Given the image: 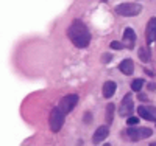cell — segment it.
Returning <instances> with one entry per match:
<instances>
[{
    "label": "cell",
    "mask_w": 156,
    "mask_h": 146,
    "mask_svg": "<svg viewBox=\"0 0 156 146\" xmlns=\"http://www.w3.org/2000/svg\"><path fill=\"white\" fill-rule=\"evenodd\" d=\"M67 36L76 48H86L90 44V31L81 20H73L67 28Z\"/></svg>",
    "instance_id": "obj_1"
},
{
    "label": "cell",
    "mask_w": 156,
    "mask_h": 146,
    "mask_svg": "<svg viewBox=\"0 0 156 146\" xmlns=\"http://www.w3.org/2000/svg\"><path fill=\"white\" fill-rule=\"evenodd\" d=\"M126 135L131 141H139V140H145L153 135V129L144 127V126H128L126 129Z\"/></svg>",
    "instance_id": "obj_2"
},
{
    "label": "cell",
    "mask_w": 156,
    "mask_h": 146,
    "mask_svg": "<svg viewBox=\"0 0 156 146\" xmlns=\"http://www.w3.org/2000/svg\"><path fill=\"white\" fill-rule=\"evenodd\" d=\"M115 14L117 16H122V17H134L137 16L139 12L142 11V6L139 3H128V2H123V3H119L115 8Z\"/></svg>",
    "instance_id": "obj_3"
},
{
    "label": "cell",
    "mask_w": 156,
    "mask_h": 146,
    "mask_svg": "<svg viewBox=\"0 0 156 146\" xmlns=\"http://www.w3.org/2000/svg\"><path fill=\"white\" fill-rule=\"evenodd\" d=\"M66 112H64L59 106L58 107H53V110L50 112V118H48V124H50V129L53 132H59L62 124H64V120H66Z\"/></svg>",
    "instance_id": "obj_4"
},
{
    "label": "cell",
    "mask_w": 156,
    "mask_h": 146,
    "mask_svg": "<svg viewBox=\"0 0 156 146\" xmlns=\"http://www.w3.org/2000/svg\"><path fill=\"white\" fill-rule=\"evenodd\" d=\"M133 109H134V104H133V100H131V93H126L120 103V107H119V115L123 117V118H128L129 115L133 114Z\"/></svg>",
    "instance_id": "obj_5"
},
{
    "label": "cell",
    "mask_w": 156,
    "mask_h": 146,
    "mask_svg": "<svg viewBox=\"0 0 156 146\" xmlns=\"http://www.w3.org/2000/svg\"><path fill=\"white\" fill-rule=\"evenodd\" d=\"M78 104V95H75V93H70V95H66V97H62L61 98V101H59V107L66 112V114H69V112H72L73 110V107Z\"/></svg>",
    "instance_id": "obj_6"
},
{
    "label": "cell",
    "mask_w": 156,
    "mask_h": 146,
    "mask_svg": "<svg viewBox=\"0 0 156 146\" xmlns=\"http://www.w3.org/2000/svg\"><path fill=\"white\" fill-rule=\"evenodd\" d=\"M137 114L140 115V118H144L147 121H156V107H151V106H139Z\"/></svg>",
    "instance_id": "obj_7"
},
{
    "label": "cell",
    "mask_w": 156,
    "mask_h": 146,
    "mask_svg": "<svg viewBox=\"0 0 156 146\" xmlns=\"http://www.w3.org/2000/svg\"><path fill=\"white\" fill-rule=\"evenodd\" d=\"M109 135V127L108 126H98L92 135V143L94 144H100L103 140H106Z\"/></svg>",
    "instance_id": "obj_8"
},
{
    "label": "cell",
    "mask_w": 156,
    "mask_h": 146,
    "mask_svg": "<svg viewBox=\"0 0 156 146\" xmlns=\"http://www.w3.org/2000/svg\"><path fill=\"white\" fill-rule=\"evenodd\" d=\"M145 37H147V45H151L153 41H156V19L154 17H151L147 23Z\"/></svg>",
    "instance_id": "obj_9"
},
{
    "label": "cell",
    "mask_w": 156,
    "mask_h": 146,
    "mask_svg": "<svg viewBox=\"0 0 156 146\" xmlns=\"http://www.w3.org/2000/svg\"><path fill=\"white\" fill-rule=\"evenodd\" d=\"M115 90H117V84L114 81H106V83H103V87H101V95L103 98H112L115 95Z\"/></svg>",
    "instance_id": "obj_10"
},
{
    "label": "cell",
    "mask_w": 156,
    "mask_h": 146,
    "mask_svg": "<svg viewBox=\"0 0 156 146\" xmlns=\"http://www.w3.org/2000/svg\"><path fill=\"white\" fill-rule=\"evenodd\" d=\"M119 70H120L123 75H126V76L133 75V72H134V62H133V59H129V58L123 59V61L119 64Z\"/></svg>",
    "instance_id": "obj_11"
},
{
    "label": "cell",
    "mask_w": 156,
    "mask_h": 146,
    "mask_svg": "<svg viewBox=\"0 0 156 146\" xmlns=\"http://www.w3.org/2000/svg\"><path fill=\"white\" fill-rule=\"evenodd\" d=\"M123 41L126 42L128 48H133L134 47V42H136V33L131 26H126L125 31H123Z\"/></svg>",
    "instance_id": "obj_12"
},
{
    "label": "cell",
    "mask_w": 156,
    "mask_h": 146,
    "mask_svg": "<svg viewBox=\"0 0 156 146\" xmlns=\"http://www.w3.org/2000/svg\"><path fill=\"white\" fill-rule=\"evenodd\" d=\"M137 56H139V59L142 61V62H150V50L148 48H145V47H140L139 48V51H137Z\"/></svg>",
    "instance_id": "obj_13"
},
{
    "label": "cell",
    "mask_w": 156,
    "mask_h": 146,
    "mask_svg": "<svg viewBox=\"0 0 156 146\" xmlns=\"http://www.w3.org/2000/svg\"><path fill=\"white\" fill-rule=\"evenodd\" d=\"M114 110H115V106L112 103H109L106 106V121H108V124H111L112 120H114Z\"/></svg>",
    "instance_id": "obj_14"
},
{
    "label": "cell",
    "mask_w": 156,
    "mask_h": 146,
    "mask_svg": "<svg viewBox=\"0 0 156 146\" xmlns=\"http://www.w3.org/2000/svg\"><path fill=\"white\" fill-rule=\"evenodd\" d=\"M144 84H145V81H144L142 78H136L134 81L131 83V90H133V92H140L142 87H144Z\"/></svg>",
    "instance_id": "obj_15"
},
{
    "label": "cell",
    "mask_w": 156,
    "mask_h": 146,
    "mask_svg": "<svg viewBox=\"0 0 156 146\" xmlns=\"http://www.w3.org/2000/svg\"><path fill=\"white\" fill-rule=\"evenodd\" d=\"M126 124H128V126H136V124H139V117H128V118H126Z\"/></svg>",
    "instance_id": "obj_16"
},
{
    "label": "cell",
    "mask_w": 156,
    "mask_h": 146,
    "mask_svg": "<svg viewBox=\"0 0 156 146\" xmlns=\"http://www.w3.org/2000/svg\"><path fill=\"white\" fill-rule=\"evenodd\" d=\"M109 47L114 48V50H122V48H125V45H123L122 42H117V41H112V42L109 44Z\"/></svg>",
    "instance_id": "obj_17"
},
{
    "label": "cell",
    "mask_w": 156,
    "mask_h": 146,
    "mask_svg": "<svg viewBox=\"0 0 156 146\" xmlns=\"http://www.w3.org/2000/svg\"><path fill=\"white\" fill-rule=\"evenodd\" d=\"M83 120H84V123H86V124H89L90 121L94 120V117H92V114H90V112H86V114H84V118H83Z\"/></svg>",
    "instance_id": "obj_18"
},
{
    "label": "cell",
    "mask_w": 156,
    "mask_h": 146,
    "mask_svg": "<svg viewBox=\"0 0 156 146\" xmlns=\"http://www.w3.org/2000/svg\"><path fill=\"white\" fill-rule=\"evenodd\" d=\"M111 58H112V55H111V53H108V55H105V56L101 58V62H105V64H108V62L111 61Z\"/></svg>",
    "instance_id": "obj_19"
},
{
    "label": "cell",
    "mask_w": 156,
    "mask_h": 146,
    "mask_svg": "<svg viewBox=\"0 0 156 146\" xmlns=\"http://www.w3.org/2000/svg\"><path fill=\"white\" fill-rule=\"evenodd\" d=\"M148 89H150V90H156V84H154V83H150V84H148Z\"/></svg>",
    "instance_id": "obj_20"
},
{
    "label": "cell",
    "mask_w": 156,
    "mask_h": 146,
    "mask_svg": "<svg viewBox=\"0 0 156 146\" xmlns=\"http://www.w3.org/2000/svg\"><path fill=\"white\" fill-rule=\"evenodd\" d=\"M139 100H144V101H145V100H147V97H145V95H140V93H139Z\"/></svg>",
    "instance_id": "obj_21"
},
{
    "label": "cell",
    "mask_w": 156,
    "mask_h": 146,
    "mask_svg": "<svg viewBox=\"0 0 156 146\" xmlns=\"http://www.w3.org/2000/svg\"><path fill=\"white\" fill-rule=\"evenodd\" d=\"M101 2H106V0H101Z\"/></svg>",
    "instance_id": "obj_22"
}]
</instances>
